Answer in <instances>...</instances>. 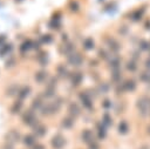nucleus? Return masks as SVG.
Segmentation results:
<instances>
[{"mask_svg": "<svg viewBox=\"0 0 150 149\" xmlns=\"http://www.w3.org/2000/svg\"><path fill=\"white\" fill-rule=\"evenodd\" d=\"M45 97H53L55 95V87H52V86H47L46 89L43 90V94H42Z\"/></svg>", "mask_w": 150, "mask_h": 149, "instance_id": "obj_17", "label": "nucleus"}, {"mask_svg": "<svg viewBox=\"0 0 150 149\" xmlns=\"http://www.w3.org/2000/svg\"><path fill=\"white\" fill-rule=\"evenodd\" d=\"M22 142L26 147H33L35 143H36V137L34 134H28L26 136H23L22 138Z\"/></svg>", "mask_w": 150, "mask_h": 149, "instance_id": "obj_9", "label": "nucleus"}, {"mask_svg": "<svg viewBox=\"0 0 150 149\" xmlns=\"http://www.w3.org/2000/svg\"><path fill=\"white\" fill-rule=\"evenodd\" d=\"M47 77H48V73H47L45 69H41V70L36 72V73H35V75H34L35 81H36L38 83H40V84H42L43 82H46Z\"/></svg>", "mask_w": 150, "mask_h": 149, "instance_id": "obj_7", "label": "nucleus"}, {"mask_svg": "<svg viewBox=\"0 0 150 149\" xmlns=\"http://www.w3.org/2000/svg\"><path fill=\"white\" fill-rule=\"evenodd\" d=\"M30 48H33V41L32 40H26V41H23L21 45H20V47H19V50L21 52V53H26L27 50H29Z\"/></svg>", "mask_w": 150, "mask_h": 149, "instance_id": "obj_14", "label": "nucleus"}, {"mask_svg": "<svg viewBox=\"0 0 150 149\" xmlns=\"http://www.w3.org/2000/svg\"><path fill=\"white\" fill-rule=\"evenodd\" d=\"M15 56H13V55H11L9 56V60H7L6 61V68H9V67H13L14 65H15Z\"/></svg>", "mask_w": 150, "mask_h": 149, "instance_id": "obj_24", "label": "nucleus"}, {"mask_svg": "<svg viewBox=\"0 0 150 149\" xmlns=\"http://www.w3.org/2000/svg\"><path fill=\"white\" fill-rule=\"evenodd\" d=\"M22 106H23L22 100H20V99L19 100H15L12 103V106H11V114H13V115L19 114L21 111V109H22Z\"/></svg>", "mask_w": 150, "mask_h": 149, "instance_id": "obj_8", "label": "nucleus"}, {"mask_svg": "<svg viewBox=\"0 0 150 149\" xmlns=\"http://www.w3.org/2000/svg\"><path fill=\"white\" fill-rule=\"evenodd\" d=\"M5 138H6V141H7V142H11V143L15 144L16 142H19V141H20L21 135H20V133H19L18 130L12 129V130H9V131L6 134Z\"/></svg>", "mask_w": 150, "mask_h": 149, "instance_id": "obj_4", "label": "nucleus"}, {"mask_svg": "<svg viewBox=\"0 0 150 149\" xmlns=\"http://www.w3.org/2000/svg\"><path fill=\"white\" fill-rule=\"evenodd\" d=\"M30 87L29 86H23V87H20V89H19V93H18V97L20 99V100H25L28 95H29V93H30Z\"/></svg>", "mask_w": 150, "mask_h": 149, "instance_id": "obj_13", "label": "nucleus"}, {"mask_svg": "<svg viewBox=\"0 0 150 149\" xmlns=\"http://www.w3.org/2000/svg\"><path fill=\"white\" fill-rule=\"evenodd\" d=\"M32 149H45V147H43V144L36 143V144H34V145L32 147Z\"/></svg>", "mask_w": 150, "mask_h": 149, "instance_id": "obj_27", "label": "nucleus"}, {"mask_svg": "<svg viewBox=\"0 0 150 149\" xmlns=\"http://www.w3.org/2000/svg\"><path fill=\"white\" fill-rule=\"evenodd\" d=\"M21 120L26 126H29V127H34L39 122L33 109H28V110L23 111V114L21 115Z\"/></svg>", "mask_w": 150, "mask_h": 149, "instance_id": "obj_2", "label": "nucleus"}, {"mask_svg": "<svg viewBox=\"0 0 150 149\" xmlns=\"http://www.w3.org/2000/svg\"><path fill=\"white\" fill-rule=\"evenodd\" d=\"M36 61L39 62L40 66H46L48 63V53L45 50H41L36 56Z\"/></svg>", "mask_w": 150, "mask_h": 149, "instance_id": "obj_10", "label": "nucleus"}, {"mask_svg": "<svg viewBox=\"0 0 150 149\" xmlns=\"http://www.w3.org/2000/svg\"><path fill=\"white\" fill-rule=\"evenodd\" d=\"M56 72H57V74H59L60 76H63V75H66V73H67V69L64 68V66H63V65H60V66H57V68H56Z\"/></svg>", "mask_w": 150, "mask_h": 149, "instance_id": "obj_25", "label": "nucleus"}, {"mask_svg": "<svg viewBox=\"0 0 150 149\" xmlns=\"http://www.w3.org/2000/svg\"><path fill=\"white\" fill-rule=\"evenodd\" d=\"M60 107H61V99H57V100H55L53 102L45 103L43 107L41 108V114L43 116L55 114V113H57V110L60 109Z\"/></svg>", "mask_w": 150, "mask_h": 149, "instance_id": "obj_1", "label": "nucleus"}, {"mask_svg": "<svg viewBox=\"0 0 150 149\" xmlns=\"http://www.w3.org/2000/svg\"><path fill=\"white\" fill-rule=\"evenodd\" d=\"M80 99L82 100V103L86 106V108H91V106H93V102H91V100L88 97V95L87 94H81L80 95Z\"/></svg>", "mask_w": 150, "mask_h": 149, "instance_id": "obj_18", "label": "nucleus"}, {"mask_svg": "<svg viewBox=\"0 0 150 149\" xmlns=\"http://www.w3.org/2000/svg\"><path fill=\"white\" fill-rule=\"evenodd\" d=\"M46 133H47L46 126L42 124V123H40V122H38V123L33 127V134L35 135L36 138H38V137H43V136L46 135Z\"/></svg>", "mask_w": 150, "mask_h": 149, "instance_id": "obj_5", "label": "nucleus"}, {"mask_svg": "<svg viewBox=\"0 0 150 149\" xmlns=\"http://www.w3.org/2000/svg\"><path fill=\"white\" fill-rule=\"evenodd\" d=\"M82 138L86 141V142H89V141H91L93 140V135H91V131L90 130H84L83 133H82Z\"/></svg>", "mask_w": 150, "mask_h": 149, "instance_id": "obj_20", "label": "nucleus"}, {"mask_svg": "<svg viewBox=\"0 0 150 149\" xmlns=\"http://www.w3.org/2000/svg\"><path fill=\"white\" fill-rule=\"evenodd\" d=\"M4 149H14V144L11 143V142H7L5 141V144H4Z\"/></svg>", "mask_w": 150, "mask_h": 149, "instance_id": "obj_26", "label": "nucleus"}, {"mask_svg": "<svg viewBox=\"0 0 150 149\" xmlns=\"http://www.w3.org/2000/svg\"><path fill=\"white\" fill-rule=\"evenodd\" d=\"M81 61H82V57H81L80 54H74V53H71V54L68 55V62L71 63L73 66H79V65L81 63Z\"/></svg>", "mask_w": 150, "mask_h": 149, "instance_id": "obj_11", "label": "nucleus"}, {"mask_svg": "<svg viewBox=\"0 0 150 149\" xmlns=\"http://www.w3.org/2000/svg\"><path fill=\"white\" fill-rule=\"evenodd\" d=\"M12 49H13L12 43H6V45L0 46V56H5V55H7L8 53L12 52Z\"/></svg>", "mask_w": 150, "mask_h": 149, "instance_id": "obj_16", "label": "nucleus"}, {"mask_svg": "<svg viewBox=\"0 0 150 149\" xmlns=\"http://www.w3.org/2000/svg\"><path fill=\"white\" fill-rule=\"evenodd\" d=\"M59 26H60V23H59L57 18H53V19L50 20V22H49V28H52V29H57Z\"/></svg>", "mask_w": 150, "mask_h": 149, "instance_id": "obj_22", "label": "nucleus"}, {"mask_svg": "<svg viewBox=\"0 0 150 149\" xmlns=\"http://www.w3.org/2000/svg\"><path fill=\"white\" fill-rule=\"evenodd\" d=\"M90 148H91V149H98V145H96V144L93 142V144L90 145Z\"/></svg>", "mask_w": 150, "mask_h": 149, "instance_id": "obj_28", "label": "nucleus"}, {"mask_svg": "<svg viewBox=\"0 0 150 149\" xmlns=\"http://www.w3.org/2000/svg\"><path fill=\"white\" fill-rule=\"evenodd\" d=\"M42 96L43 95H39V96H36V97L33 99V101H32V109L33 110H41V108L45 104Z\"/></svg>", "mask_w": 150, "mask_h": 149, "instance_id": "obj_6", "label": "nucleus"}, {"mask_svg": "<svg viewBox=\"0 0 150 149\" xmlns=\"http://www.w3.org/2000/svg\"><path fill=\"white\" fill-rule=\"evenodd\" d=\"M19 89H20L19 84H16V83H12V84H9V86L7 87V89H6V95H7V96H14V95H18Z\"/></svg>", "mask_w": 150, "mask_h": 149, "instance_id": "obj_12", "label": "nucleus"}, {"mask_svg": "<svg viewBox=\"0 0 150 149\" xmlns=\"http://www.w3.org/2000/svg\"><path fill=\"white\" fill-rule=\"evenodd\" d=\"M73 126V120L71 118H63L62 120V127H64V128H70Z\"/></svg>", "mask_w": 150, "mask_h": 149, "instance_id": "obj_23", "label": "nucleus"}, {"mask_svg": "<svg viewBox=\"0 0 150 149\" xmlns=\"http://www.w3.org/2000/svg\"><path fill=\"white\" fill-rule=\"evenodd\" d=\"M68 111H69V114L73 115L74 117H76V116L80 115V108H79V106H77L76 103H70L69 107H68Z\"/></svg>", "mask_w": 150, "mask_h": 149, "instance_id": "obj_15", "label": "nucleus"}, {"mask_svg": "<svg viewBox=\"0 0 150 149\" xmlns=\"http://www.w3.org/2000/svg\"><path fill=\"white\" fill-rule=\"evenodd\" d=\"M50 144L54 149H62L66 144V138L61 135V134H56L52 137L50 140Z\"/></svg>", "mask_w": 150, "mask_h": 149, "instance_id": "obj_3", "label": "nucleus"}, {"mask_svg": "<svg viewBox=\"0 0 150 149\" xmlns=\"http://www.w3.org/2000/svg\"><path fill=\"white\" fill-rule=\"evenodd\" d=\"M81 79H82V75H81V73H75L74 74V76H73V84H75V86H79L80 84V82H81Z\"/></svg>", "mask_w": 150, "mask_h": 149, "instance_id": "obj_21", "label": "nucleus"}, {"mask_svg": "<svg viewBox=\"0 0 150 149\" xmlns=\"http://www.w3.org/2000/svg\"><path fill=\"white\" fill-rule=\"evenodd\" d=\"M14 1H15V2H22L23 0H14Z\"/></svg>", "mask_w": 150, "mask_h": 149, "instance_id": "obj_29", "label": "nucleus"}, {"mask_svg": "<svg viewBox=\"0 0 150 149\" xmlns=\"http://www.w3.org/2000/svg\"><path fill=\"white\" fill-rule=\"evenodd\" d=\"M39 41H40L41 43H50V42L53 41V36L49 35V34H43L42 36H40Z\"/></svg>", "mask_w": 150, "mask_h": 149, "instance_id": "obj_19", "label": "nucleus"}]
</instances>
